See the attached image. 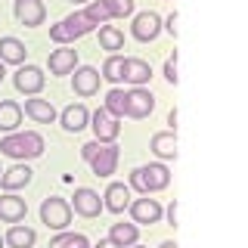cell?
I'll return each instance as SVG.
<instances>
[{
	"mask_svg": "<svg viewBox=\"0 0 248 248\" xmlns=\"http://www.w3.org/2000/svg\"><path fill=\"white\" fill-rule=\"evenodd\" d=\"M0 152L19 161L37 158V155H44V137L37 130H13L0 140Z\"/></svg>",
	"mask_w": 248,
	"mask_h": 248,
	"instance_id": "cell-1",
	"label": "cell"
},
{
	"mask_svg": "<svg viewBox=\"0 0 248 248\" xmlns=\"http://www.w3.org/2000/svg\"><path fill=\"white\" fill-rule=\"evenodd\" d=\"M170 183V170L155 161V165H140L130 170V189L143 192V196H152V192H161Z\"/></svg>",
	"mask_w": 248,
	"mask_h": 248,
	"instance_id": "cell-2",
	"label": "cell"
},
{
	"mask_svg": "<svg viewBox=\"0 0 248 248\" xmlns=\"http://www.w3.org/2000/svg\"><path fill=\"white\" fill-rule=\"evenodd\" d=\"M93 28H96V25L87 19V13H72V16H65L59 25L50 28V41H56V44H72V41H78V37L90 34Z\"/></svg>",
	"mask_w": 248,
	"mask_h": 248,
	"instance_id": "cell-3",
	"label": "cell"
},
{
	"mask_svg": "<svg viewBox=\"0 0 248 248\" xmlns=\"http://www.w3.org/2000/svg\"><path fill=\"white\" fill-rule=\"evenodd\" d=\"M41 223H46V230H68V223H72V205H68L65 199L59 196H50L44 199L41 205Z\"/></svg>",
	"mask_w": 248,
	"mask_h": 248,
	"instance_id": "cell-4",
	"label": "cell"
},
{
	"mask_svg": "<svg viewBox=\"0 0 248 248\" xmlns=\"http://www.w3.org/2000/svg\"><path fill=\"white\" fill-rule=\"evenodd\" d=\"M152 108H155V96L146 87H134V90L124 93V115H127V118H137V121L149 118Z\"/></svg>",
	"mask_w": 248,
	"mask_h": 248,
	"instance_id": "cell-5",
	"label": "cell"
},
{
	"mask_svg": "<svg viewBox=\"0 0 248 248\" xmlns=\"http://www.w3.org/2000/svg\"><path fill=\"white\" fill-rule=\"evenodd\" d=\"M127 211H130V220L137 223V227H152V223H158L161 220V205L155 199L149 196H143V199H130V205H127Z\"/></svg>",
	"mask_w": 248,
	"mask_h": 248,
	"instance_id": "cell-6",
	"label": "cell"
},
{
	"mask_svg": "<svg viewBox=\"0 0 248 248\" xmlns=\"http://www.w3.org/2000/svg\"><path fill=\"white\" fill-rule=\"evenodd\" d=\"M72 199H75V202H68V205H72V211H75V214L87 217V220H93V217L103 214V199H99V192L87 189V186H78Z\"/></svg>",
	"mask_w": 248,
	"mask_h": 248,
	"instance_id": "cell-7",
	"label": "cell"
},
{
	"mask_svg": "<svg viewBox=\"0 0 248 248\" xmlns=\"http://www.w3.org/2000/svg\"><path fill=\"white\" fill-rule=\"evenodd\" d=\"M44 72L37 65H19L16 68V75H13V84H16V90L19 93H25V96H37V93L44 90Z\"/></svg>",
	"mask_w": 248,
	"mask_h": 248,
	"instance_id": "cell-8",
	"label": "cell"
},
{
	"mask_svg": "<svg viewBox=\"0 0 248 248\" xmlns=\"http://www.w3.org/2000/svg\"><path fill=\"white\" fill-rule=\"evenodd\" d=\"M13 16H16L19 25L37 28V25H44V19H46V6L41 3V0H16V3H13Z\"/></svg>",
	"mask_w": 248,
	"mask_h": 248,
	"instance_id": "cell-9",
	"label": "cell"
},
{
	"mask_svg": "<svg viewBox=\"0 0 248 248\" xmlns=\"http://www.w3.org/2000/svg\"><path fill=\"white\" fill-rule=\"evenodd\" d=\"M90 127H93V134H96V143H115L118 134H121L118 118H112L106 108H96V112L90 115Z\"/></svg>",
	"mask_w": 248,
	"mask_h": 248,
	"instance_id": "cell-10",
	"label": "cell"
},
{
	"mask_svg": "<svg viewBox=\"0 0 248 248\" xmlns=\"http://www.w3.org/2000/svg\"><path fill=\"white\" fill-rule=\"evenodd\" d=\"M130 31H134L137 41L149 44V41H155V37H158V31H161V16H158V13H152V10L137 13V16H134V25H130Z\"/></svg>",
	"mask_w": 248,
	"mask_h": 248,
	"instance_id": "cell-11",
	"label": "cell"
},
{
	"mask_svg": "<svg viewBox=\"0 0 248 248\" xmlns=\"http://www.w3.org/2000/svg\"><path fill=\"white\" fill-rule=\"evenodd\" d=\"M99 81H103V75H99L93 65H81V68H75L72 90L78 93V96H96V93H99Z\"/></svg>",
	"mask_w": 248,
	"mask_h": 248,
	"instance_id": "cell-12",
	"label": "cell"
},
{
	"mask_svg": "<svg viewBox=\"0 0 248 248\" xmlns=\"http://www.w3.org/2000/svg\"><path fill=\"white\" fill-rule=\"evenodd\" d=\"M118 146L115 143H103L99 146V152L90 158V168H93V174L96 177H108V174H115V168H118Z\"/></svg>",
	"mask_w": 248,
	"mask_h": 248,
	"instance_id": "cell-13",
	"label": "cell"
},
{
	"mask_svg": "<svg viewBox=\"0 0 248 248\" xmlns=\"http://www.w3.org/2000/svg\"><path fill=\"white\" fill-rule=\"evenodd\" d=\"M25 214H28L25 199H19L16 192H3L0 196V220L3 223H22Z\"/></svg>",
	"mask_w": 248,
	"mask_h": 248,
	"instance_id": "cell-14",
	"label": "cell"
},
{
	"mask_svg": "<svg viewBox=\"0 0 248 248\" xmlns=\"http://www.w3.org/2000/svg\"><path fill=\"white\" fill-rule=\"evenodd\" d=\"M127 205H130V186L108 183V189H106V196H103V208H106V211L124 214V211H127Z\"/></svg>",
	"mask_w": 248,
	"mask_h": 248,
	"instance_id": "cell-15",
	"label": "cell"
},
{
	"mask_svg": "<svg viewBox=\"0 0 248 248\" xmlns=\"http://www.w3.org/2000/svg\"><path fill=\"white\" fill-rule=\"evenodd\" d=\"M149 78H152V65L146 59H140V56H127V59H124V81H127V84L143 87V84H149Z\"/></svg>",
	"mask_w": 248,
	"mask_h": 248,
	"instance_id": "cell-16",
	"label": "cell"
},
{
	"mask_svg": "<svg viewBox=\"0 0 248 248\" xmlns=\"http://www.w3.org/2000/svg\"><path fill=\"white\" fill-rule=\"evenodd\" d=\"M59 124H62V130H68V134H78V130H84L90 124V112H87V106H68L65 112L59 115Z\"/></svg>",
	"mask_w": 248,
	"mask_h": 248,
	"instance_id": "cell-17",
	"label": "cell"
},
{
	"mask_svg": "<svg viewBox=\"0 0 248 248\" xmlns=\"http://www.w3.org/2000/svg\"><path fill=\"white\" fill-rule=\"evenodd\" d=\"M25 44L19 37H0V62L3 65H25Z\"/></svg>",
	"mask_w": 248,
	"mask_h": 248,
	"instance_id": "cell-18",
	"label": "cell"
},
{
	"mask_svg": "<svg viewBox=\"0 0 248 248\" xmlns=\"http://www.w3.org/2000/svg\"><path fill=\"white\" fill-rule=\"evenodd\" d=\"M31 174H34V170L28 165H13L10 170L0 174V186H3V192H16V189H22V186L31 183Z\"/></svg>",
	"mask_w": 248,
	"mask_h": 248,
	"instance_id": "cell-19",
	"label": "cell"
},
{
	"mask_svg": "<svg viewBox=\"0 0 248 248\" xmlns=\"http://www.w3.org/2000/svg\"><path fill=\"white\" fill-rule=\"evenodd\" d=\"M75 65H78V50H72V46L50 53V75H72Z\"/></svg>",
	"mask_w": 248,
	"mask_h": 248,
	"instance_id": "cell-20",
	"label": "cell"
},
{
	"mask_svg": "<svg viewBox=\"0 0 248 248\" xmlns=\"http://www.w3.org/2000/svg\"><path fill=\"white\" fill-rule=\"evenodd\" d=\"M25 115L31 121H37V124H53L56 121V108L50 106V99H37V96L25 99Z\"/></svg>",
	"mask_w": 248,
	"mask_h": 248,
	"instance_id": "cell-21",
	"label": "cell"
},
{
	"mask_svg": "<svg viewBox=\"0 0 248 248\" xmlns=\"http://www.w3.org/2000/svg\"><path fill=\"white\" fill-rule=\"evenodd\" d=\"M149 149L158 155L161 161L177 158V134H174V130H161V134H155L152 143H149Z\"/></svg>",
	"mask_w": 248,
	"mask_h": 248,
	"instance_id": "cell-22",
	"label": "cell"
},
{
	"mask_svg": "<svg viewBox=\"0 0 248 248\" xmlns=\"http://www.w3.org/2000/svg\"><path fill=\"white\" fill-rule=\"evenodd\" d=\"M19 124H22V106L16 99H3L0 103V130L13 134V130H19Z\"/></svg>",
	"mask_w": 248,
	"mask_h": 248,
	"instance_id": "cell-23",
	"label": "cell"
},
{
	"mask_svg": "<svg viewBox=\"0 0 248 248\" xmlns=\"http://www.w3.org/2000/svg\"><path fill=\"white\" fill-rule=\"evenodd\" d=\"M3 242L10 245V248H34V242H37V232L31 230V227L13 223V227H10V232L3 236Z\"/></svg>",
	"mask_w": 248,
	"mask_h": 248,
	"instance_id": "cell-24",
	"label": "cell"
},
{
	"mask_svg": "<svg viewBox=\"0 0 248 248\" xmlns=\"http://www.w3.org/2000/svg\"><path fill=\"white\" fill-rule=\"evenodd\" d=\"M108 239L118 248H130V245H137V239H140V227L137 223H112Z\"/></svg>",
	"mask_w": 248,
	"mask_h": 248,
	"instance_id": "cell-25",
	"label": "cell"
},
{
	"mask_svg": "<svg viewBox=\"0 0 248 248\" xmlns=\"http://www.w3.org/2000/svg\"><path fill=\"white\" fill-rule=\"evenodd\" d=\"M99 46L108 50V56H112V53L124 50V34L115 25H103V28H99Z\"/></svg>",
	"mask_w": 248,
	"mask_h": 248,
	"instance_id": "cell-26",
	"label": "cell"
},
{
	"mask_svg": "<svg viewBox=\"0 0 248 248\" xmlns=\"http://www.w3.org/2000/svg\"><path fill=\"white\" fill-rule=\"evenodd\" d=\"M50 248H90V239L84 236V232H68V230H62L59 236L50 239Z\"/></svg>",
	"mask_w": 248,
	"mask_h": 248,
	"instance_id": "cell-27",
	"label": "cell"
},
{
	"mask_svg": "<svg viewBox=\"0 0 248 248\" xmlns=\"http://www.w3.org/2000/svg\"><path fill=\"white\" fill-rule=\"evenodd\" d=\"M124 59H127V56H121V53H112V56L103 62V78H106V81H112V84L124 81Z\"/></svg>",
	"mask_w": 248,
	"mask_h": 248,
	"instance_id": "cell-28",
	"label": "cell"
},
{
	"mask_svg": "<svg viewBox=\"0 0 248 248\" xmlns=\"http://www.w3.org/2000/svg\"><path fill=\"white\" fill-rule=\"evenodd\" d=\"M106 112L108 115H112V118H124V90H118V87H115V90H108V96H106Z\"/></svg>",
	"mask_w": 248,
	"mask_h": 248,
	"instance_id": "cell-29",
	"label": "cell"
},
{
	"mask_svg": "<svg viewBox=\"0 0 248 248\" xmlns=\"http://www.w3.org/2000/svg\"><path fill=\"white\" fill-rule=\"evenodd\" d=\"M108 19H124V16L134 13V0H103Z\"/></svg>",
	"mask_w": 248,
	"mask_h": 248,
	"instance_id": "cell-30",
	"label": "cell"
},
{
	"mask_svg": "<svg viewBox=\"0 0 248 248\" xmlns=\"http://www.w3.org/2000/svg\"><path fill=\"white\" fill-rule=\"evenodd\" d=\"M84 13H87V19L93 22V25H106V22H108V13H106L103 0H90V3H87V10H84Z\"/></svg>",
	"mask_w": 248,
	"mask_h": 248,
	"instance_id": "cell-31",
	"label": "cell"
},
{
	"mask_svg": "<svg viewBox=\"0 0 248 248\" xmlns=\"http://www.w3.org/2000/svg\"><path fill=\"white\" fill-rule=\"evenodd\" d=\"M165 78H168V84H177V53H170L165 62Z\"/></svg>",
	"mask_w": 248,
	"mask_h": 248,
	"instance_id": "cell-32",
	"label": "cell"
},
{
	"mask_svg": "<svg viewBox=\"0 0 248 248\" xmlns=\"http://www.w3.org/2000/svg\"><path fill=\"white\" fill-rule=\"evenodd\" d=\"M165 214H168V223H170V227H177V202H170Z\"/></svg>",
	"mask_w": 248,
	"mask_h": 248,
	"instance_id": "cell-33",
	"label": "cell"
},
{
	"mask_svg": "<svg viewBox=\"0 0 248 248\" xmlns=\"http://www.w3.org/2000/svg\"><path fill=\"white\" fill-rule=\"evenodd\" d=\"M165 28H168V31H170V34H174V37H177V13H170V16H168V22H165Z\"/></svg>",
	"mask_w": 248,
	"mask_h": 248,
	"instance_id": "cell-34",
	"label": "cell"
},
{
	"mask_svg": "<svg viewBox=\"0 0 248 248\" xmlns=\"http://www.w3.org/2000/svg\"><path fill=\"white\" fill-rule=\"evenodd\" d=\"M168 124H170V127H177V108H170V115H168Z\"/></svg>",
	"mask_w": 248,
	"mask_h": 248,
	"instance_id": "cell-35",
	"label": "cell"
},
{
	"mask_svg": "<svg viewBox=\"0 0 248 248\" xmlns=\"http://www.w3.org/2000/svg\"><path fill=\"white\" fill-rule=\"evenodd\" d=\"M96 248H118V245H115V242H112V239H103V242H99Z\"/></svg>",
	"mask_w": 248,
	"mask_h": 248,
	"instance_id": "cell-36",
	"label": "cell"
},
{
	"mask_svg": "<svg viewBox=\"0 0 248 248\" xmlns=\"http://www.w3.org/2000/svg\"><path fill=\"white\" fill-rule=\"evenodd\" d=\"M158 248H177V242H161Z\"/></svg>",
	"mask_w": 248,
	"mask_h": 248,
	"instance_id": "cell-37",
	"label": "cell"
},
{
	"mask_svg": "<svg viewBox=\"0 0 248 248\" xmlns=\"http://www.w3.org/2000/svg\"><path fill=\"white\" fill-rule=\"evenodd\" d=\"M3 75H6V68H3V62H0V81H3Z\"/></svg>",
	"mask_w": 248,
	"mask_h": 248,
	"instance_id": "cell-38",
	"label": "cell"
},
{
	"mask_svg": "<svg viewBox=\"0 0 248 248\" xmlns=\"http://www.w3.org/2000/svg\"><path fill=\"white\" fill-rule=\"evenodd\" d=\"M72 3H90V0H72Z\"/></svg>",
	"mask_w": 248,
	"mask_h": 248,
	"instance_id": "cell-39",
	"label": "cell"
},
{
	"mask_svg": "<svg viewBox=\"0 0 248 248\" xmlns=\"http://www.w3.org/2000/svg\"><path fill=\"white\" fill-rule=\"evenodd\" d=\"M3 245H6V242H3V236H0V248H3Z\"/></svg>",
	"mask_w": 248,
	"mask_h": 248,
	"instance_id": "cell-40",
	"label": "cell"
},
{
	"mask_svg": "<svg viewBox=\"0 0 248 248\" xmlns=\"http://www.w3.org/2000/svg\"><path fill=\"white\" fill-rule=\"evenodd\" d=\"M130 248H143V245H130Z\"/></svg>",
	"mask_w": 248,
	"mask_h": 248,
	"instance_id": "cell-41",
	"label": "cell"
},
{
	"mask_svg": "<svg viewBox=\"0 0 248 248\" xmlns=\"http://www.w3.org/2000/svg\"><path fill=\"white\" fill-rule=\"evenodd\" d=\"M0 174H3V170H0Z\"/></svg>",
	"mask_w": 248,
	"mask_h": 248,
	"instance_id": "cell-42",
	"label": "cell"
}]
</instances>
